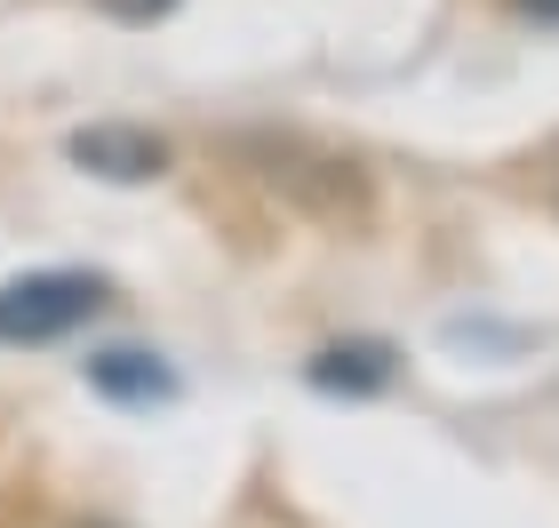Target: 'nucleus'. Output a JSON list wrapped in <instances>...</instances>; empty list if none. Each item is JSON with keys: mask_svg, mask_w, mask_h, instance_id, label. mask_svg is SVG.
<instances>
[{"mask_svg": "<svg viewBox=\"0 0 559 528\" xmlns=\"http://www.w3.org/2000/svg\"><path fill=\"white\" fill-rule=\"evenodd\" d=\"M88 385L112 392V400H168L176 376L152 361V352H96V361H88Z\"/></svg>", "mask_w": 559, "mask_h": 528, "instance_id": "5", "label": "nucleus"}, {"mask_svg": "<svg viewBox=\"0 0 559 528\" xmlns=\"http://www.w3.org/2000/svg\"><path fill=\"white\" fill-rule=\"evenodd\" d=\"M105 16H120V24H152V16H168L176 0H96Z\"/></svg>", "mask_w": 559, "mask_h": 528, "instance_id": "6", "label": "nucleus"}, {"mask_svg": "<svg viewBox=\"0 0 559 528\" xmlns=\"http://www.w3.org/2000/svg\"><path fill=\"white\" fill-rule=\"evenodd\" d=\"M96 313H105L96 272H24L0 289V344H57Z\"/></svg>", "mask_w": 559, "mask_h": 528, "instance_id": "2", "label": "nucleus"}, {"mask_svg": "<svg viewBox=\"0 0 559 528\" xmlns=\"http://www.w3.org/2000/svg\"><path fill=\"white\" fill-rule=\"evenodd\" d=\"M240 161H248V176H257L272 200H288L296 216L328 224V233H360L368 209H376L368 168L328 153V144H312V137H240Z\"/></svg>", "mask_w": 559, "mask_h": 528, "instance_id": "1", "label": "nucleus"}, {"mask_svg": "<svg viewBox=\"0 0 559 528\" xmlns=\"http://www.w3.org/2000/svg\"><path fill=\"white\" fill-rule=\"evenodd\" d=\"M72 161L88 176H112V185H152L168 168V144L152 129H129V120H96V129L72 137Z\"/></svg>", "mask_w": 559, "mask_h": 528, "instance_id": "3", "label": "nucleus"}, {"mask_svg": "<svg viewBox=\"0 0 559 528\" xmlns=\"http://www.w3.org/2000/svg\"><path fill=\"white\" fill-rule=\"evenodd\" d=\"M312 376L320 392H384L392 385V344H376V337H360V344H328V352H312Z\"/></svg>", "mask_w": 559, "mask_h": 528, "instance_id": "4", "label": "nucleus"}, {"mask_svg": "<svg viewBox=\"0 0 559 528\" xmlns=\"http://www.w3.org/2000/svg\"><path fill=\"white\" fill-rule=\"evenodd\" d=\"M520 9L536 16V24H559V0H520Z\"/></svg>", "mask_w": 559, "mask_h": 528, "instance_id": "7", "label": "nucleus"}]
</instances>
